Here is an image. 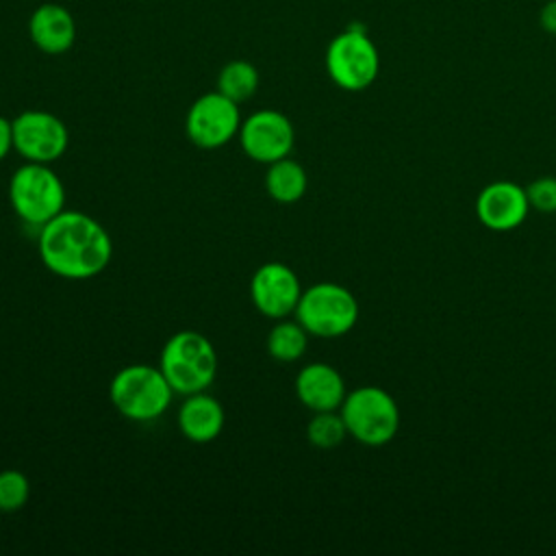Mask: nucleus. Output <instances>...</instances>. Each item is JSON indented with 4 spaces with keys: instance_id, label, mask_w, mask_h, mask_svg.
I'll return each mask as SVG.
<instances>
[{
    "instance_id": "16",
    "label": "nucleus",
    "mask_w": 556,
    "mask_h": 556,
    "mask_svg": "<svg viewBox=\"0 0 556 556\" xmlns=\"http://www.w3.org/2000/svg\"><path fill=\"white\" fill-rule=\"evenodd\" d=\"M306 187H308V176L298 161L285 156L269 163L265 174V189L271 200L280 204H293L300 198H304Z\"/></svg>"
},
{
    "instance_id": "17",
    "label": "nucleus",
    "mask_w": 556,
    "mask_h": 556,
    "mask_svg": "<svg viewBox=\"0 0 556 556\" xmlns=\"http://www.w3.org/2000/svg\"><path fill=\"white\" fill-rule=\"evenodd\" d=\"M308 345V332L304 326L295 319H278V324L267 334V354L280 363H293L298 361Z\"/></svg>"
},
{
    "instance_id": "22",
    "label": "nucleus",
    "mask_w": 556,
    "mask_h": 556,
    "mask_svg": "<svg viewBox=\"0 0 556 556\" xmlns=\"http://www.w3.org/2000/svg\"><path fill=\"white\" fill-rule=\"evenodd\" d=\"M539 24L545 33L556 35V0H547L539 13Z\"/></svg>"
},
{
    "instance_id": "18",
    "label": "nucleus",
    "mask_w": 556,
    "mask_h": 556,
    "mask_svg": "<svg viewBox=\"0 0 556 556\" xmlns=\"http://www.w3.org/2000/svg\"><path fill=\"white\" fill-rule=\"evenodd\" d=\"M258 89V70L243 59L228 61L217 74V91L241 104L250 100Z\"/></svg>"
},
{
    "instance_id": "21",
    "label": "nucleus",
    "mask_w": 556,
    "mask_h": 556,
    "mask_svg": "<svg viewBox=\"0 0 556 556\" xmlns=\"http://www.w3.org/2000/svg\"><path fill=\"white\" fill-rule=\"evenodd\" d=\"M526 195L530 202V208L539 211V213H556V178L552 176H543L532 180L526 187Z\"/></svg>"
},
{
    "instance_id": "9",
    "label": "nucleus",
    "mask_w": 556,
    "mask_h": 556,
    "mask_svg": "<svg viewBox=\"0 0 556 556\" xmlns=\"http://www.w3.org/2000/svg\"><path fill=\"white\" fill-rule=\"evenodd\" d=\"M13 122V148L33 163H52L61 159L70 143L67 126L48 111H24Z\"/></svg>"
},
{
    "instance_id": "1",
    "label": "nucleus",
    "mask_w": 556,
    "mask_h": 556,
    "mask_svg": "<svg viewBox=\"0 0 556 556\" xmlns=\"http://www.w3.org/2000/svg\"><path fill=\"white\" fill-rule=\"evenodd\" d=\"M37 248L41 263L67 280L98 276L113 256L106 228L80 211H61L43 224Z\"/></svg>"
},
{
    "instance_id": "5",
    "label": "nucleus",
    "mask_w": 556,
    "mask_h": 556,
    "mask_svg": "<svg viewBox=\"0 0 556 556\" xmlns=\"http://www.w3.org/2000/svg\"><path fill=\"white\" fill-rule=\"evenodd\" d=\"M9 202L22 222L41 228L65 211V187L48 163L26 161L9 180Z\"/></svg>"
},
{
    "instance_id": "14",
    "label": "nucleus",
    "mask_w": 556,
    "mask_h": 556,
    "mask_svg": "<svg viewBox=\"0 0 556 556\" xmlns=\"http://www.w3.org/2000/svg\"><path fill=\"white\" fill-rule=\"evenodd\" d=\"M28 35L41 52L63 54L76 41V22L65 7L46 2L33 11L28 20Z\"/></svg>"
},
{
    "instance_id": "7",
    "label": "nucleus",
    "mask_w": 556,
    "mask_h": 556,
    "mask_svg": "<svg viewBox=\"0 0 556 556\" xmlns=\"http://www.w3.org/2000/svg\"><path fill=\"white\" fill-rule=\"evenodd\" d=\"M326 72L345 91L367 89L380 72V54L361 26H348L326 48Z\"/></svg>"
},
{
    "instance_id": "23",
    "label": "nucleus",
    "mask_w": 556,
    "mask_h": 556,
    "mask_svg": "<svg viewBox=\"0 0 556 556\" xmlns=\"http://www.w3.org/2000/svg\"><path fill=\"white\" fill-rule=\"evenodd\" d=\"M13 150V122L0 115V161Z\"/></svg>"
},
{
    "instance_id": "10",
    "label": "nucleus",
    "mask_w": 556,
    "mask_h": 556,
    "mask_svg": "<svg viewBox=\"0 0 556 556\" xmlns=\"http://www.w3.org/2000/svg\"><path fill=\"white\" fill-rule=\"evenodd\" d=\"M239 143L252 161L269 165L291 154L295 143V130L285 113L261 109L241 119Z\"/></svg>"
},
{
    "instance_id": "4",
    "label": "nucleus",
    "mask_w": 556,
    "mask_h": 556,
    "mask_svg": "<svg viewBox=\"0 0 556 556\" xmlns=\"http://www.w3.org/2000/svg\"><path fill=\"white\" fill-rule=\"evenodd\" d=\"M348 434L363 445H384L400 430V406L391 393L380 387L365 384L350 391L339 408Z\"/></svg>"
},
{
    "instance_id": "15",
    "label": "nucleus",
    "mask_w": 556,
    "mask_h": 556,
    "mask_svg": "<svg viewBox=\"0 0 556 556\" xmlns=\"http://www.w3.org/2000/svg\"><path fill=\"white\" fill-rule=\"evenodd\" d=\"M226 415L222 404L204 393L185 395V402L178 408V428L193 443H208L222 434Z\"/></svg>"
},
{
    "instance_id": "19",
    "label": "nucleus",
    "mask_w": 556,
    "mask_h": 556,
    "mask_svg": "<svg viewBox=\"0 0 556 556\" xmlns=\"http://www.w3.org/2000/svg\"><path fill=\"white\" fill-rule=\"evenodd\" d=\"M345 437H348V428L341 413L337 410L313 413L311 421L306 424V439L311 445L319 450H332L341 445Z\"/></svg>"
},
{
    "instance_id": "6",
    "label": "nucleus",
    "mask_w": 556,
    "mask_h": 556,
    "mask_svg": "<svg viewBox=\"0 0 556 556\" xmlns=\"http://www.w3.org/2000/svg\"><path fill=\"white\" fill-rule=\"evenodd\" d=\"M295 319L313 337H343L358 321V302L343 285L317 282L302 291L295 306Z\"/></svg>"
},
{
    "instance_id": "13",
    "label": "nucleus",
    "mask_w": 556,
    "mask_h": 556,
    "mask_svg": "<svg viewBox=\"0 0 556 556\" xmlns=\"http://www.w3.org/2000/svg\"><path fill=\"white\" fill-rule=\"evenodd\" d=\"M295 395L313 413L339 410L348 391L343 376L328 363L304 365L295 376Z\"/></svg>"
},
{
    "instance_id": "12",
    "label": "nucleus",
    "mask_w": 556,
    "mask_h": 556,
    "mask_svg": "<svg viewBox=\"0 0 556 556\" xmlns=\"http://www.w3.org/2000/svg\"><path fill=\"white\" fill-rule=\"evenodd\" d=\"M530 213L526 189L510 180H495L480 189L476 198V215L480 224L495 232L519 228Z\"/></svg>"
},
{
    "instance_id": "11",
    "label": "nucleus",
    "mask_w": 556,
    "mask_h": 556,
    "mask_svg": "<svg viewBox=\"0 0 556 556\" xmlns=\"http://www.w3.org/2000/svg\"><path fill=\"white\" fill-rule=\"evenodd\" d=\"M300 295L302 285L298 274L280 261L261 265L250 280L252 304L269 319H282L289 313H295Z\"/></svg>"
},
{
    "instance_id": "20",
    "label": "nucleus",
    "mask_w": 556,
    "mask_h": 556,
    "mask_svg": "<svg viewBox=\"0 0 556 556\" xmlns=\"http://www.w3.org/2000/svg\"><path fill=\"white\" fill-rule=\"evenodd\" d=\"M30 482L20 469L0 471V513H15L26 506Z\"/></svg>"
},
{
    "instance_id": "3",
    "label": "nucleus",
    "mask_w": 556,
    "mask_h": 556,
    "mask_svg": "<svg viewBox=\"0 0 556 556\" xmlns=\"http://www.w3.org/2000/svg\"><path fill=\"white\" fill-rule=\"evenodd\" d=\"M109 397L122 417L130 421H152L169 408L174 389L161 367L137 363L113 376Z\"/></svg>"
},
{
    "instance_id": "8",
    "label": "nucleus",
    "mask_w": 556,
    "mask_h": 556,
    "mask_svg": "<svg viewBox=\"0 0 556 556\" xmlns=\"http://www.w3.org/2000/svg\"><path fill=\"white\" fill-rule=\"evenodd\" d=\"M241 128L239 104L219 91L200 96L187 111L185 130L193 146L215 150L226 146Z\"/></svg>"
},
{
    "instance_id": "2",
    "label": "nucleus",
    "mask_w": 556,
    "mask_h": 556,
    "mask_svg": "<svg viewBox=\"0 0 556 556\" xmlns=\"http://www.w3.org/2000/svg\"><path fill=\"white\" fill-rule=\"evenodd\" d=\"M159 367L174 393L191 395L206 391L215 380L217 352L204 334L195 330H180L165 341Z\"/></svg>"
}]
</instances>
